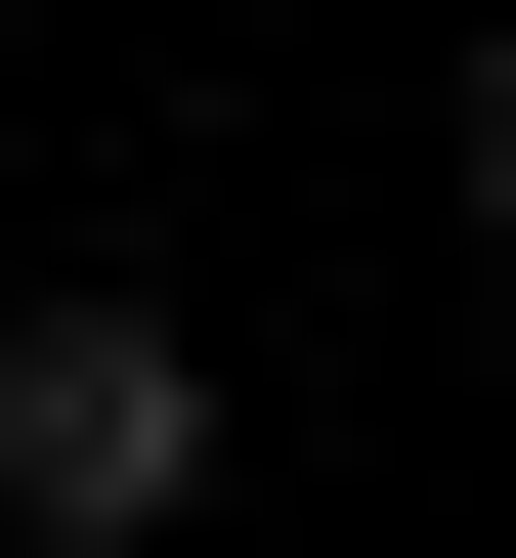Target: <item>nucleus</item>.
<instances>
[{"mask_svg":"<svg viewBox=\"0 0 516 558\" xmlns=\"http://www.w3.org/2000/svg\"><path fill=\"white\" fill-rule=\"evenodd\" d=\"M216 515V344L172 301H0V558H172Z\"/></svg>","mask_w":516,"mask_h":558,"instance_id":"1","label":"nucleus"},{"mask_svg":"<svg viewBox=\"0 0 516 558\" xmlns=\"http://www.w3.org/2000/svg\"><path fill=\"white\" fill-rule=\"evenodd\" d=\"M473 258H516V44H473Z\"/></svg>","mask_w":516,"mask_h":558,"instance_id":"2","label":"nucleus"}]
</instances>
